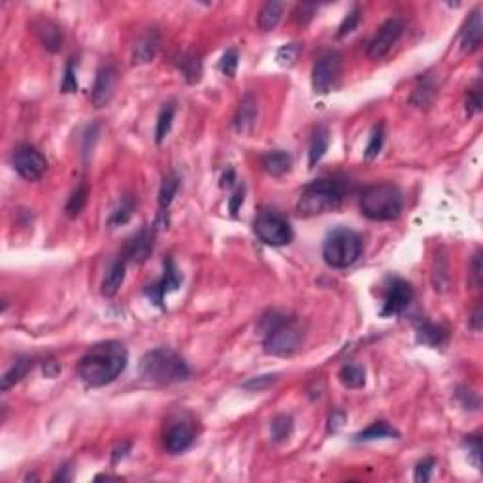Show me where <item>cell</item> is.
Masks as SVG:
<instances>
[{
    "label": "cell",
    "mask_w": 483,
    "mask_h": 483,
    "mask_svg": "<svg viewBox=\"0 0 483 483\" xmlns=\"http://www.w3.org/2000/svg\"><path fill=\"white\" fill-rule=\"evenodd\" d=\"M470 325H472V329L474 330H482V308H480V306L474 310L472 319H470Z\"/></svg>",
    "instance_id": "49"
},
{
    "label": "cell",
    "mask_w": 483,
    "mask_h": 483,
    "mask_svg": "<svg viewBox=\"0 0 483 483\" xmlns=\"http://www.w3.org/2000/svg\"><path fill=\"white\" fill-rule=\"evenodd\" d=\"M155 246V228L146 225L142 227L136 235H133L125 242V248L121 255L125 257L128 262H144L151 255Z\"/></svg>",
    "instance_id": "14"
},
{
    "label": "cell",
    "mask_w": 483,
    "mask_h": 483,
    "mask_svg": "<svg viewBox=\"0 0 483 483\" xmlns=\"http://www.w3.org/2000/svg\"><path fill=\"white\" fill-rule=\"evenodd\" d=\"M85 202H87V185L81 183V185L76 187L74 193L70 195V198H68L67 206H65V214H67L70 219H74V217H78V215L83 212Z\"/></svg>",
    "instance_id": "34"
},
{
    "label": "cell",
    "mask_w": 483,
    "mask_h": 483,
    "mask_svg": "<svg viewBox=\"0 0 483 483\" xmlns=\"http://www.w3.org/2000/svg\"><path fill=\"white\" fill-rule=\"evenodd\" d=\"M317 12V6H314V4H298V6L295 8V12H293V19L296 21V23H308L312 17H314V14Z\"/></svg>",
    "instance_id": "44"
},
{
    "label": "cell",
    "mask_w": 483,
    "mask_h": 483,
    "mask_svg": "<svg viewBox=\"0 0 483 483\" xmlns=\"http://www.w3.org/2000/svg\"><path fill=\"white\" fill-rule=\"evenodd\" d=\"M135 198L133 196H123L119 202V206L112 212L110 219H108V225L110 227H117V225H125V223L130 221L133 217V212H135Z\"/></svg>",
    "instance_id": "33"
},
{
    "label": "cell",
    "mask_w": 483,
    "mask_h": 483,
    "mask_svg": "<svg viewBox=\"0 0 483 483\" xmlns=\"http://www.w3.org/2000/svg\"><path fill=\"white\" fill-rule=\"evenodd\" d=\"M34 28H36V34L40 36L42 44H44L47 51H51V53L60 51V47H62V28L57 23L49 19H40L34 25Z\"/></svg>",
    "instance_id": "21"
},
{
    "label": "cell",
    "mask_w": 483,
    "mask_h": 483,
    "mask_svg": "<svg viewBox=\"0 0 483 483\" xmlns=\"http://www.w3.org/2000/svg\"><path fill=\"white\" fill-rule=\"evenodd\" d=\"M238 60H240V55L236 49H227L221 57V62H219V68L221 72L227 78H235L236 70H238Z\"/></svg>",
    "instance_id": "40"
},
{
    "label": "cell",
    "mask_w": 483,
    "mask_h": 483,
    "mask_svg": "<svg viewBox=\"0 0 483 483\" xmlns=\"http://www.w3.org/2000/svg\"><path fill=\"white\" fill-rule=\"evenodd\" d=\"M115 81H117V70L114 65L102 62L99 72H96L93 91H91V101H93L94 108H104L110 104L112 96H114Z\"/></svg>",
    "instance_id": "15"
},
{
    "label": "cell",
    "mask_w": 483,
    "mask_h": 483,
    "mask_svg": "<svg viewBox=\"0 0 483 483\" xmlns=\"http://www.w3.org/2000/svg\"><path fill=\"white\" fill-rule=\"evenodd\" d=\"M362 253V240L355 230L338 227L330 230L323 242V259L330 269H349L359 261Z\"/></svg>",
    "instance_id": "6"
},
{
    "label": "cell",
    "mask_w": 483,
    "mask_h": 483,
    "mask_svg": "<svg viewBox=\"0 0 483 483\" xmlns=\"http://www.w3.org/2000/svg\"><path fill=\"white\" fill-rule=\"evenodd\" d=\"M127 262L128 261L125 259V257L119 255L114 262H112V264H110V269H108L106 276H104V280H102V285H101L102 295L108 296V298L117 295V291H119L123 282H125Z\"/></svg>",
    "instance_id": "20"
},
{
    "label": "cell",
    "mask_w": 483,
    "mask_h": 483,
    "mask_svg": "<svg viewBox=\"0 0 483 483\" xmlns=\"http://www.w3.org/2000/svg\"><path fill=\"white\" fill-rule=\"evenodd\" d=\"M329 142L330 136L327 127H317L314 136H312V142H310V168H314L317 162L321 161L323 155L329 149Z\"/></svg>",
    "instance_id": "28"
},
{
    "label": "cell",
    "mask_w": 483,
    "mask_h": 483,
    "mask_svg": "<svg viewBox=\"0 0 483 483\" xmlns=\"http://www.w3.org/2000/svg\"><path fill=\"white\" fill-rule=\"evenodd\" d=\"M195 442V427L187 419H176L168 425L164 432V448L168 453L178 455L187 451Z\"/></svg>",
    "instance_id": "13"
},
{
    "label": "cell",
    "mask_w": 483,
    "mask_h": 483,
    "mask_svg": "<svg viewBox=\"0 0 483 483\" xmlns=\"http://www.w3.org/2000/svg\"><path fill=\"white\" fill-rule=\"evenodd\" d=\"M244 198H246V189H244V185H238V187L235 189L232 196L228 198V208H230L232 214H238V210H240V206L244 204Z\"/></svg>",
    "instance_id": "46"
},
{
    "label": "cell",
    "mask_w": 483,
    "mask_h": 483,
    "mask_svg": "<svg viewBox=\"0 0 483 483\" xmlns=\"http://www.w3.org/2000/svg\"><path fill=\"white\" fill-rule=\"evenodd\" d=\"M259 329L262 334V348L269 355H295L304 342V329L300 327V323L293 317L283 316L280 312H270L262 316Z\"/></svg>",
    "instance_id": "2"
},
{
    "label": "cell",
    "mask_w": 483,
    "mask_h": 483,
    "mask_svg": "<svg viewBox=\"0 0 483 483\" xmlns=\"http://www.w3.org/2000/svg\"><path fill=\"white\" fill-rule=\"evenodd\" d=\"M338 378H340L344 387H348V389H361L364 382H366V372H364L361 364L348 362V364H344L342 368H340Z\"/></svg>",
    "instance_id": "29"
},
{
    "label": "cell",
    "mask_w": 483,
    "mask_h": 483,
    "mask_svg": "<svg viewBox=\"0 0 483 483\" xmlns=\"http://www.w3.org/2000/svg\"><path fill=\"white\" fill-rule=\"evenodd\" d=\"M180 189V178L170 172L168 176H164V180L161 183V189H159V208H161V217L167 214V210L170 208V204L174 201L176 193Z\"/></svg>",
    "instance_id": "30"
},
{
    "label": "cell",
    "mask_w": 483,
    "mask_h": 483,
    "mask_svg": "<svg viewBox=\"0 0 483 483\" xmlns=\"http://www.w3.org/2000/svg\"><path fill=\"white\" fill-rule=\"evenodd\" d=\"M293 427H295L293 417L287 416V414H280V416H276L274 419H272L270 437H272V440H274L276 443L285 442V440H289L291 434H293Z\"/></svg>",
    "instance_id": "31"
},
{
    "label": "cell",
    "mask_w": 483,
    "mask_h": 483,
    "mask_svg": "<svg viewBox=\"0 0 483 483\" xmlns=\"http://www.w3.org/2000/svg\"><path fill=\"white\" fill-rule=\"evenodd\" d=\"M342 68V57L338 51H323L317 57L314 70H312V85L314 91L319 94H327L334 87L336 80L340 76Z\"/></svg>",
    "instance_id": "9"
},
{
    "label": "cell",
    "mask_w": 483,
    "mask_h": 483,
    "mask_svg": "<svg viewBox=\"0 0 483 483\" xmlns=\"http://www.w3.org/2000/svg\"><path fill=\"white\" fill-rule=\"evenodd\" d=\"M434 459H423L421 463L416 466V474H414V480L416 482H429L430 474L434 470Z\"/></svg>",
    "instance_id": "43"
},
{
    "label": "cell",
    "mask_w": 483,
    "mask_h": 483,
    "mask_svg": "<svg viewBox=\"0 0 483 483\" xmlns=\"http://www.w3.org/2000/svg\"><path fill=\"white\" fill-rule=\"evenodd\" d=\"M140 376L155 385H172L185 382L191 376V368L185 359L174 349L157 348L148 351L138 364Z\"/></svg>",
    "instance_id": "3"
},
{
    "label": "cell",
    "mask_w": 483,
    "mask_h": 483,
    "mask_svg": "<svg viewBox=\"0 0 483 483\" xmlns=\"http://www.w3.org/2000/svg\"><path fill=\"white\" fill-rule=\"evenodd\" d=\"M482 112V81H476L466 94V114L476 115Z\"/></svg>",
    "instance_id": "37"
},
{
    "label": "cell",
    "mask_w": 483,
    "mask_h": 483,
    "mask_svg": "<svg viewBox=\"0 0 483 483\" xmlns=\"http://www.w3.org/2000/svg\"><path fill=\"white\" fill-rule=\"evenodd\" d=\"M278 382V374H266V376H257L251 378L249 382L244 383V389H251V391H262L270 387L272 383Z\"/></svg>",
    "instance_id": "42"
},
{
    "label": "cell",
    "mask_w": 483,
    "mask_h": 483,
    "mask_svg": "<svg viewBox=\"0 0 483 483\" xmlns=\"http://www.w3.org/2000/svg\"><path fill=\"white\" fill-rule=\"evenodd\" d=\"M300 53H302L300 44H285V46H282L280 49H278L276 60H278V65L289 68V67H293V65H296V60H298Z\"/></svg>",
    "instance_id": "35"
},
{
    "label": "cell",
    "mask_w": 483,
    "mask_h": 483,
    "mask_svg": "<svg viewBox=\"0 0 483 483\" xmlns=\"http://www.w3.org/2000/svg\"><path fill=\"white\" fill-rule=\"evenodd\" d=\"M342 198V185L334 180L321 178V180L312 181L302 189L298 202H296V210L304 217H316V215L329 214V212L340 208Z\"/></svg>",
    "instance_id": "5"
},
{
    "label": "cell",
    "mask_w": 483,
    "mask_h": 483,
    "mask_svg": "<svg viewBox=\"0 0 483 483\" xmlns=\"http://www.w3.org/2000/svg\"><path fill=\"white\" fill-rule=\"evenodd\" d=\"M232 183H235V170H232V168H228L227 172L223 174L221 185L223 187H232Z\"/></svg>",
    "instance_id": "51"
},
{
    "label": "cell",
    "mask_w": 483,
    "mask_h": 483,
    "mask_svg": "<svg viewBox=\"0 0 483 483\" xmlns=\"http://www.w3.org/2000/svg\"><path fill=\"white\" fill-rule=\"evenodd\" d=\"M417 342L430 346V348H442L448 342V329H443L442 325L427 321V319H419L416 325Z\"/></svg>",
    "instance_id": "19"
},
{
    "label": "cell",
    "mask_w": 483,
    "mask_h": 483,
    "mask_svg": "<svg viewBox=\"0 0 483 483\" xmlns=\"http://www.w3.org/2000/svg\"><path fill=\"white\" fill-rule=\"evenodd\" d=\"M60 91H62V93H76V91H78L74 59L68 60L67 67H65V76H62V81H60Z\"/></svg>",
    "instance_id": "41"
},
{
    "label": "cell",
    "mask_w": 483,
    "mask_h": 483,
    "mask_svg": "<svg viewBox=\"0 0 483 483\" xmlns=\"http://www.w3.org/2000/svg\"><path fill=\"white\" fill-rule=\"evenodd\" d=\"M404 196L393 183H376L362 191L361 212L372 221H393L402 214Z\"/></svg>",
    "instance_id": "4"
},
{
    "label": "cell",
    "mask_w": 483,
    "mask_h": 483,
    "mask_svg": "<svg viewBox=\"0 0 483 483\" xmlns=\"http://www.w3.org/2000/svg\"><path fill=\"white\" fill-rule=\"evenodd\" d=\"M404 28H406V23H404L402 17H398V15L389 17V19L385 21L382 27L378 28V33L374 34V38L370 40L368 49H366V53H368L370 59L380 60L389 53L396 42L402 38Z\"/></svg>",
    "instance_id": "10"
},
{
    "label": "cell",
    "mask_w": 483,
    "mask_h": 483,
    "mask_svg": "<svg viewBox=\"0 0 483 483\" xmlns=\"http://www.w3.org/2000/svg\"><path fill=\"white\" fill-rule=\"evenodd\" d=\"M12 164L15 172L27 181H38L47 170V159L44 153L31 144H21L15 148Z\"/></svg>",
    "instance_id": "8"
},
{
    "label": "cell",
    "mask_w": 483,
    "mask_h": 483,
    "mask_svg": "<svg viewBox=\"0 0 483 483\" xmlns=\"http://www.w3.org/2000/svg\"><path fill=\"white\" fill-rule=\"evenodd\" d=\"M181 285V274L180 270H178V266H176V262L172 257H168L167 261H164V270H162V276L159 282L151 283V285H148L146 287V296H148L149 300L153 302L155 306H164V296L168 295V293H174V291H178Z\"/></svg>",
    "instance_id": "12"
},
{
    "label": "cell",
    "mask_w": 483,
    "mask_h": 483,
    "mask_svg": "<svg viewBox=\"0 0 483 483\" xmlns=\"http://www.w3.org/2000/svg\"><path fill=\"white\" fill-rule=\"evenodd\" d=\"M259 117V102L253 93H246V96L242 99L240 106L236 110L235 115V130L240 135H248L253 130Z\"/></svg>",
    "instance_id": "16"
},
{
    "label": "cell",
    "mask_w": 483,
    "mask_h": 483,
    "mask_svg": "<svg viewBox=\"0 0 483 483\" xmlns=\"http://www.w3.org/2000/svg\"><path fill=\"white\" fill-rule=\"evenodd\" d=\"M359 23H361V10H359V6H355L346 17H344L342 25H340L338 33H336V38H344V36L351 34L355 31Z\"/></svg>",
    "instance_id": "39"
},
{
    "label": "cell",
    "mask_w": 483,
    "mask_h": 483,
    "mask_svg": "<svg viewBox=\"0 0 483 483\" xmlns=\"http://www.w3.org/2000/svg\"><path fill=\"white\" fill-rule=\"evenodd\" d=\"M161 46V34L157 28H148L142 34L140 40L136 42L135 51H133V62L135 65H146L155 59V55Z\"/></svg>",
    "instance_id": "18"
},
{
    "label": "cell",
    "mask_w": 483,
    "mask_h": 483,
    "mask_svg": "<svg viewBox=\"0 0 483 483\" xmlns=\"http://www.w3.org/2000/svg\"><path fill=\"white\" fill-rule=\"evenodd\" d=\"M464 446H466V450H468V459L472 461V464H474V468L480 470V466H482V438H480V434H470V437H466Z\"/></svg>",
    "instance_id": "38"
},
{
    "label": "cell",
    "mask_w": 483,
    "mask_h": 483,
    "mask_svg": "<svg viewBox=\"0 0 483 483\" xmlns=\"http://www.w3.org/2000/svg\"><path fill=\"white\" fill-rule=\"evenodd\" d=\"M414 300V289L402 278H391L383 296L382 317L400 316Z\"/></svg>",
    "instance_id": "11"
},
{
    "label": "cell",
    "mask_w": 483,
    "mask_h": 483,
    "mask_svg": "<svg viewBox=\"0 0 483 483\" xmlns=\"http://www.w3.org/2000/svg\"><path fill=\"white\" fill-rule=\"evenodd\" d=\"M31 368H33V359H31V357H19V359L6 370V374L2 376L0 389L8 391L10 387H14L15 383H19L23 378L27 376L28 372H31Z\"/></svg>",
    "instance_id": "25"
},
{
    "label": "cell",
    "mask_w": 483,
    "mask_h": 483,
    "mask_svg": "<svg viewBox=\"0 0 483 483\" xmlns=\"http://www.w3.org/2000/svg\"><path fill=\"white\" fill-rule=\"evenodd\" d=\"M261 164L264 168V172H269L270 176H280L287 174L291 167H293V157L287 153V151H282V149H274V151H269L266 155H262Z\"/></svg>",
    "instance_id": "22"
},
{
    "label": "cell",
    "mask_w": 483,
    "mask_h": 483,
    "mask_svg": "<svg viewBox=\"0 0 483 483\" xmlns=\"http://www.w3.org/2000/svg\"><path fill=\"white\" fill-rule=\"evenodd\" d=\"M174 62H176V67L180 68L181 74L185 76V80H187L189 83H196V81L201 80V74H202L201 59H198L195 53H191V51H183V53H180L178 57H176Z\"/></svg>",
    "instance_id": "26"
},
{
    "label": "cell",
    "mask_w": 483,
    "mask_h": 483,
    "mask_svg": "<svg viewBox=\"0 0 483 483\" xmlns=\"http://www.w3.org/2000/svg\"><path fill=\"white\" fill-rule=\"evenodd\" d=\"M398 430L393 429L389 423L374 421L370 427H366L361 432H357L355 442H372V440H382V438H398Z\"/></svg>",
    "instance_id": "27"
},
{
    "label": "cell",
    "mask_w": 483,
    "mask_h": 483,
    "mask_svg": "<svg viewBox=\"0 0 483 483\" xmlns=\"http://www.w3.org/2000/svg\"><path fill=\"white\" fill-rule=\"evenodd\" d=\"M176 106L174 104H164L161 110V114L157 117V128H155V142L157 144H162L164 138L170 135V128H172V121H174Z\"/></svg>",
    "instance_id": "32"
},
{
    "label": "cell",
    "mask_w": 483,
    "mask_h": 483,
    "mask_svg": "<svg viewBox=\"0 0 483 483\" xmlns=\"http://www.w3.org/2000/svg\"><path fill=\"white\" fill-rule=\"evenodd\" d=\"M253 230L259 240L272 248H282L293 240V228L289 221L280 212L272 208H264L257 214Z\"/></svg>",
    "instance_id": "7"
},
{
    "label": "cell",
    "mask_w": 483,
    "mask_h": 483,
    "mask_svg": "<svg viewBox=\"0 0 483 483\" xmlns=\"http://www.w3.org/2000/svg\"><path fill=\"white\" fill-rule=\"evenodd\" d=\"M68 470H70L68 466H62V470H59V474L53 477L55 482H57V480H60V482H68V480H70V476H68Z\"/></svg>",
    "instance_id": "52"
},
{
    "label": "cell",
    "mask_w": 483,
    "mask_h": 483,
    "mask_svg": "<svg viewBox=\"0 0 483 483\" xmlns=\"http://www.w3.org/2000/svg\"><path fill=\"white\" fill-rule=\"evenodd\" d=\"M130 450V443H121L119 448L114 451V455H112V461L114 463H119V459H123V457L127 455V451Z\"/></svg>",
    "instance_id": "50"
},
{
    "label": "cell",
    "mask_w": 483,
    "mask_h": 483,
    "mask_svg": "<svg viewBox=\"0 0 483 483\" xmlns=\"http://www.w3.org/2000/svg\"><path fill=\"white\" fill-rule=\"evenodd\" d=\"M438 85L434 78H430L429 74H425L417 81V87L412 94V102L419 108H427L432 104V101L437 99Z\"/></svg>",
    "instance_id": "23"
},
{
    "label": "cell",
    "mask_w": 483,
    "mask_h": 483,
    "mask_svg": "<svg viewBox=\"0 0 483 483\" xmlns=\"http://www.w3.org/2000/svg\"><path fill=\"white\" fill-rule=\"evenodd\" d=\"M470 270H472V280H474V285H476V287H482V249H477L476 253H474V259H472Z\"/></svg>",
    "instance_id": "45"
},
{
    "label": "cell",
    "mask_w": 483,
    "mask_h": 483,
    "mask_svg": "<svg viewBox=\"0 0 483 483\" xmlns=\"http://www.w3.org/2000/svg\"><path fill=\"white\" fill-rule=\"evenodd\" d=\"M383 140H385V133H383V123H380V125L374 127L372 135H370V142L368 146H366V151H364V159L366 161H372V159H376L378 155H380V151L383 148Z\"/></svg>",
    "instance_id": "36"
},
{
    "label": "cell",
    "mask_w": 483,
    "mask_h": 483,
    "mask_svg": "<svg viewBox=\"0 0 483 483\" xmlns=\"http://www.w3.org/2000/svg\"><path fill=\"white\" fill-rule=\"evenodd\" d=\"M482 8H476V10H472V14L468 15V19L464 23L463 31H461V49L466 51V53L476 51L477 47L482 46Z\"/></svg>",
    "instance_id": "17"
},
{
    "label": "cell",
    "mask_w": 483,
    "mask_h": 483,
    "mask_svg": "<svg viewBox=\"0 0 483 483\" xmlns=\"http://www.w3.org/2000/svg\"><path fill=\"white\" fill-rule=\"evenodd\" d=\"M344 425V414L342 412H334L329 419V432H336Z\"/></svg>",
    "instance_id": "48"
},
{
    "label": "cell",
    "mask_w": 483,
    "mask_h": 483,
    "mask_svg": "<svg viewBox=\"0 0 483 483\" xmlns=\"http://www.w3.org/2000/svg\"><path fill=\"white\" fill-rule=\"evenodd\" d=\"M283 10H285V4H283V2H278V0L266 2V4L261 8V12H259V28L264 31V33L274 31V28L278 27V23L282 21Z\"/></svg>",
    "instance_id": "24"
},
{
    "label": "cell",
    "mask_w": 483,
    "mask_h": 483,
    "mask_svg": "<svg viewBox=\"0 0 483 483\" xmlns=\"http://www.w3.org/2000/svg\"><path fill=\"white\" fill-rule=\"evenodd\" d=\"M128 353L127 348L121 342L108 340V342L94 344L87 349V353L81 357L80 378L89 387H104L115 382L127 368Z\"/></svg>",
    "instance_id": "1"
},
{
    "label": "cell",
    "mask_w": 483,
    "mask_h": 483,
    "mask_svg": "<svg viewBox=\"0 0 483 483\" xmlns=\"http://www.w3.org/2000/svg\"><path fill=\"white\" fill-rule=\"evenodd\" d=\"M457 396H459V398L463 400V406H464V408L477 409V406H480V398H477L476 393H472V391L459 389V393H457Z\"/></svg>",
    "instance_id": "47"
}]
</instances>
